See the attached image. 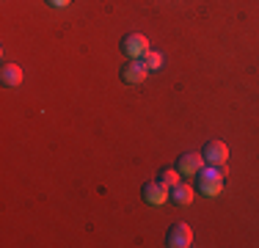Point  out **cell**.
Listing matches in <instances>:
<instances>
[{"mask_svg": "<svg viewBox=\"0 0 259 248\" xmlns=\"http://www.w3.org/2000/svg\"><path fill=\"white\" fill-rule=\"evenodd\" d=\"M121 53L127 58H144V53H149V39L144 33H130L121 42Z\"/></svg>", "mask_w": 259, "mask_h": 248, "instance_id": "1", "label": "cell"}, {"mask_svg": "<svg viewBox=\"0 0 259 248\" xmlns=\"http://www.w3.org/2000/svg\"><path fill=\"white\" fill-rule=\"evenodd\" d=\"M146 64L144 61H138V58H130L124 66H121V80L124 83H130V86H141L146 80Z\"/></svg>", "mask_w": 259, "mask_h": 248, "instance_id": "2", "label": "cell"}, {"mask_svg": "<svg viewBox=\"0 0 259 248\" xmlns=\"http://www.w3.org/2000/svg\"><path fill=\"white\" fill-rule=\"evenodd\" d=\"M168 245L171 248H188L193 245V229L188 223H174L168 229Z\"/></svg>", "mask_w": 259, "mask_h": 248, "instance_id": "3", "label": "cell"}, {"mask_svg": "<svg viewBox=\"0 0 259 248\" xmlns=\"http://www.w3.org/2000/svg\"><path fill=\"white\" fill-rule=\"evenodd\" d=\"M204 163L209 166H224L226 163V157H229V146L224 144V141H207V146H204Z\"/></svg>", "mask_w": 259, "mask_h": 248, "instance_id": "4", "label": "cell"}, {"mask_svg": "<svg viewBox=\"0 0 259 248\" xmlns=\"http://www.w3.org/2000/svg\"><path fill=\"white\" fill-rule=\"evenodd\" d=\"M141 193H144V201L146 204H155V207H160V204L168 201V185H163V182H146Z\"/></svg>", "mask_w": 259, "mask_h": 248, "instance_id": "5", "label": "cell"}, {"mask_svg": "<svg viewBox=\"0 0 259 248\" xmlns=\"http://www.w3.org/2000/svg\"><path fill=\"white\" fill-rule=\"evenodd\" d=\"M177 169L182 171V177H199V171L204 169V154H182Z\"/></svg>", "mask_w": 259, "mask_h": 248, "instance_id": "6", "label": "cell"}, {"mask_svg": "<svg viewBox=\"0 0 259 248\" xmlns=\"http://www.w3.org/2000/svg\"><path fill=\"white\" fill-rule=\"evenodd\" d=\"M0 80H3V86H9V89H17V86L22 83V69L17 64H6L3 72H0Z\"/></svg>", "mask_w": 259, "mask_h": 248, "instance_id": "7", "label": "cell"}, {"mask_svg": "<svg viewBox=\"0 0 259 248\" xmlns=\"http://www.w3.org/2000/svg\"><path fill=\"white\" fill-rule=\"evenodd\" d=\"M171 201L174 204H180V207H185V204H190L193 201V185H174L171 188Z\"/></svg>", "mask_w": 259, "mask_h": 248, "instance_id": "8", "label": "cell"}, {"mask_svg": "<svg viewBox=\"0 0 259 248\" xmlns=\"http://www.w3.org/2000/svg\"><path fill=\"white\" fill-rule=\"evenodd\" d=\"M221 190H224V179H199V193L201 196L215 198Z\"/></svg>", "mask_w": 259, "mask_h": 248, "instance_id": "9", "label": "cell"}, {"mask_svg": "<svg viewBox=\"0 0 259 248\" xmlns=\"http://www.w3.org/2000/svg\"><path fill=\"white\" fill-rule=\"evenodd\" d=\"M224 177H226L224 166H209V163H204V169L199 171V179H224Z\"/></svg>", "mask_w": 259, "mask_h": 248, "instance_id": "10", "label": "cell"}, {"mask_svg": "<svg viewBox=\"0 0 259 248\" xmlns=\"http://www.w3.org/2000/svg\"><path fill=\"white\" fill-rule=\"evenodd\" d=\"M144 64L149 72H157L160 66H163V55H160L157 50H149V53H144Z\"/></svg>", "mask_w": 259, "mask_h": 248, "instance_id": "11", "label": "cell"}, {"mask_svg": "<svg viewBox=\"0 0 259 248\" xmlns=\"http://www.w3.org/2000/svg\"><path fill=\"white\" fill-rule=\"evenodd\" d=\"M180 177H182V171H180V169H163V171H160V182L168 185V188L180 185Z\"/></svg>", "mask_w": 259, "mask_h": 248, "instance_id": "12", "label": "cell"}, {"mask_svg": "<svg viewBox=\"0 0 259 248\" xmlns=\"http://www.w3.org/2000/svg\"><path fill=\"white\" fill-rule=\"evenodd\" d=\"M47 3H50L53 9H66V6L72 3V0H47Z\"/></svg>", "mask_w": 259, "mask_h": 248, "instance_id": "13", "label": "cell"}]
</instances>
